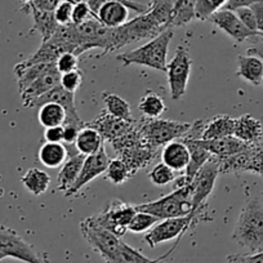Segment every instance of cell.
I'll return each instance as SVG.
<instances>
[{
	"mask_svg": "<svg viewBox=\"0 0 263 263\" xmlns=\"http://www.w3.org/2000/svg\"><path fill=\"white\" fill-rule=\"evenodd\" d=\"M232 239L250 253L263 250V200L253 197L242 206Z\"/></svg>",
	"mask_w": 263,
	"mask_h": 263,
	"instance_id": "obj_1",
	"label": "cell"
},
{
	"mask_svg": "<svg viewBox=\"0 0 263 263\" xmlns=\"http://www.w3.org/2000/svg\"><path fill=\"white\" fill-rule=\"evenodd\" d=\"M173 37V27H168L146 44L123 53V54H118L116 58L123 63V66H146V67L158 70V71L166 72L169 44Z\"/></svg>",
	"mask_w": 263,
	"mask_h": 263,
	"instance_id": "obj_2",
	"label": "cell"
},
{
	"mask_svg": "<svg viewBox=\"0 0 263 263\" xmlns=\"http://www.w3.org/2000/svg\"><path fill=\"white\" fill-rule=\"evenodd\" d=\"M136 209L153 214L159 219L189 216L191 214L192 209V195L190 183L177 186L173 192L159 200L138 204L136 205Z\"/></svg>",
	"mask_w": 263,
	"mask_h": 263,
	"instance_id": "obj_3",
	"label": "cell"
},
{
	"mask_svg": "<svg viewBox=\"0 0 263 263\" xmlns=\"http://www.w3.org/2000/svg\"><path fill=\"white\" fill-rule=\"evenodd\" d=\"M136 125L146 145L153 148L168 145L172 141L181 140L191 128L190 123L166 120V119L160 118H145Z\"/></svg>",
	"mask_w": 263,
	"mask_h": 263,
	"instance_id": "obj_4",
	"label": "cell"
},
{
	"mask_svg": "<svg viewBox=\"0 0 263 263\" xmlns=\"http://www.w3.org/2000/svg\"><path fill=\"white\" fill-rule=\"evenodd\" d=\"M219 174L218 161L214 156H212L205 164L200 168V171L195 174L192 181L190 182L192 195V209L190 216L204 214L206 206V200L213 192L217 177ZM196 222V221H195Z\"/></svg>",
	"mask_w": 263,
	"mask_h": 263,
	"instance_id": "obj_5",
	"label": "cell"
},
{
	"mask_svg": "<svg viewBox=\"0 0 263 263\" xmlns=\"http://www.w3.org/2000/svg\"><path fill=\"white\" fill-rule=\"evenodd\" d=\"M80 232L95 252H97L107 263L118 250L121 237L116 236L110 230L105 229L96 217H88L79 224Z\"/></svg>",
	"mask_w": 263,
	"mask_h": 263,
	"instance_id": "obj_6",
	"label": "cell"
},
{
	"mask_svg": "<svg viewBox=\"0 0 263 263\" xmlns=\"http://www.w3.org/2000/svg\"><path fill=\"white\" fill-rule=\"evenodd\" d=\"M191 67L192 58L190 55L189 48L179 45L176 49L173 58L166 66L168 85L172 100L178 101L186 95L190 74H191Z\"/></svg>",
	"mask_w": 263,
	"mask_h": 263,
	"instance_id": "obj_7",
	"label": "cell"
},
{
	"mask_svg": "<svg viewBox=\"0 0 263 263\" xmlns=\"http://www.w3.org/2000/svg\"><path fill=\"white\" fill-rule=\"evenodd\" d=\"M0 253L25 263H49L45 254L37 252L13 229L0 226Z\"/></svg>",
	"mask_w": 263,
	"mask_h": 263,
	"instance_id": "obj_8",
	"label": "cell"
},
{
	"mask_svg": "<svg viewBox=\"0 0 263 263\" xmlns=\"http://www.w3.org/2000/svg\"><path fill=\"white\" fill-rule=\"evenodd\" d=\"M196 224L197 223L195 222L194 217L190 216V214L184 217L161 219V222H158L153 227V230H150L145 235V241L147 242L150 248H155L161 242L182 239L183 235Z\"/></svg>",
	"mask_w": 263,
	"mask_h": 263,
	"instance_id": "obj_9",
	"label": "cell"
},
{
	"mask_svg": "<svg viewBox=\"0 0 263 263\" xmlns=\"http://www.w3.org/2000/svg\"><path fill=\"white\" fill-rule=\"evenodd\" d=\"M136 213H137L136 205H130L120 200H114L95 217L105 229L110 230L116 236L121 237L128 231L129 223Z\"/></svg>",
	"mask_w": 263,
	"mask_h": 263,
	"instance_id": "obj_10",
	"label": "cell"
},
{
	"mask_svg": "<svg viewBox=\"0 0 263 263\" xmlns=\"http://www.w3.org/2000/svg\"><path fill=\"white\" fill-rule=\"evenodd\" d=\"M108 163H110V158H108L106 148L103 146L98 153L93 154V155L85 156L84 161H83L82 171H80L79 177H78L77 182L74 186L65 192L66 197H72L75 195L79 194L83 190V187L87 186L88 183L100 177L101 174H105L106 169H107Z\"/></svg>",
	"mask_w": 263,
	"mask_h": 263,
	"instance_id": "obj_11",
	"label": "cell"
},
{
	"mask_svg": "<svg viewBox=\"0 0 263 263\" xmlns=\"http://www.w3.org/2000/svg\"><path fill=\"white\" fill-rule=\"evenodd\" d=\"M212 24L216 25L217 27L226 32L231 39H234L236 43H242L245 40L250 39L253 36H258L259 32L250 31L245 25L240 21L237 14L234 11H229V9H218L214 12L211 17L208 18Z\"/></svg>",
	"mask_w": 263,
	"mask_h": 263,
	"instance_id": "obj_12",
	"label": "cell"
},
{
	"mask_svg": "<svg viewBox=\"0 0 263 263\" xmlns=\"http://www.w3.org/2000/svg\"><path fill=\"white\" fill-rule=\"evenodd\" d=\"M47 102H57L61 106H63V108L66 110V123L65 124H74V125L83 126L85 125L84 121L80 119L79 114H78L77 106H75V93L67 92V90L63 89L61 85H57L53 89H50L49 92H47L45 95H43L42 97L37 98L34 103H32L31 107H40L42 105ZM63 124V125H65Z\"/></svg>",
	"mask_w": 263,
	"mask_h": 263,
	"instance_id": "obj_13",
	"label": "cell"
},
{
	"mask_svg": "<svg viewBox=\"0 0 263 263\" xmlns=\"http://www.w3.org/2000/svg\"><path fill=\"white\" fill-rule=\"evenodd\" d=\"M60 80L61 74L57 70V67H55L54 63V65H53L48 71H45L42 77L35 79L31 84L27 85L22 92H20L22 98V103H24L25 107H31L32 103H34L37 98H40L43 95L49 92L50 89H53L54 87L60 85Z\"/></svg>",
	"mask_w": 263,
	"mask_h": 263,
	"instance_id": "obj_14",
	"label": "cell"
},
{
	"mask_svg": "<svg viewBox=\"0 0 263 263\" xmlns=\"http://www.w3.org/2000/svg\"><path fill=\"white\" fill-rule=\"evenodd\" d=\"M88 125L97 129L101 133V136L103 137V140H107L111 142V141H114L115 138L125 135L126 132H129L133 126H135V124H133V121H126L118 118H114V116H111L107 111H103L102 114H100V115H98L92 123L88 124Z\"/></svg>",
	"mask_w": 263,
	"mask_h": 263,
	"instance_id": "obj_15",
	"label": "cell"
},
{
	"mask_svg": "<svg viewBox=\"0 0 263 263\" xmlns=\"http://www.w3.org/2000/svg\"><path fill=\"white\" fill-rule=\"evenodd\" d=\"M201 147L208 150L212 154V156L217 159L227 158V156H232L235 154H239L244 151L249 145L240 141L235 136H230V137L218 138V140H195Z\"/></svg>",
	"mask_w": 263,
	"mask_h": 263,
	"instance_id": "obj_16",
	"label": "cell"
},
{
	"mask_svg": "<svg viewBox=\"0 0 263 263\" xmlns=\"http://www.w3.org/2000/svg\"><path fill=\"white\" fill-rule=\"evenodd\" d=\"M161 163L168 165L172 171H186L190 163V150L183 141H172L164 146L161 151Z\"/></svg>",
	"mask_w": 263,
	"mask_h": 263,
	"instance_id": "obj_17",
	"label": "cell"
},
{
	"mask_svg": "<svg viewBox=\"0 0 263 263\" xmlns=\"http://www.w3.org/2000/svg\"><path fill=\"white\" fill-rule=\"evenodd\" d=\"M179 241H181V240H177L176 245H174L168 253H165V254L161 255V257L155 258V259H151V258L146 257L143 253H141L140 250L132 248L130 245H128L126 242H124L123 240H121L118 250H116L114 257L111 258L107 263H166L165 259L174 252V250H176Z\"/></svg>",
	"mask_w": 263,
	"mask_h": 263,
	"instance_id": "obj_18",
	"label": "cell"
},
{
	"mask_svg": "<svg viewBox=\"0 0 263 263\" xmlns=\"http://www.w3.org/2000/svg\"><path fill=\"white\" fill-rule=\"evenodd\" d=\"M234 136L247 145H253L262 141L263 130L262 124L254 116L241 115L240 118H235Z\"/></svg>",
	"mask_w": 263,
	"mask_h": 263,
	"instance_id": "obj_19",
	"label": "cell"
},
{
	"mask_svg": "<svg viewBox=\"0 0 263 263\" xmlns=\"http://www.w3.org/2000/svg\"><path fill=\"white\" fill-rule=\"evenodd\" d=\"M129 11L130 9L120 2H107L100 7L96 17L103 26L115 29L128 22Z\"/></svg>",
	"mask_w": 263,
	"mask_h": 263,
	"instance_id": "obj_20",
	"label": "cell"
},
{
	"mask_svg": "<svg viewBox=\"0 0 263 263\" xmlns=\"http://www.w3.org/2000/svg\"><path fill=\"white\" fill-rule=\"evenodd\" d=\"M84 159V155L77 153L72 154V155H69V159L62 164L61 171L57 177V184L60 191H69V190L74 186L78 177H79L80 171H82Z\"/></svg>",
	"mask_w": 263,
	"mask_h": 263,
	"instance_id": "obj_21",
	"label": "cell"
},
{
	"mask_svg": "<svg viewBox=\"0 0 263 263\" xmlns=\"http://www.w3.org/2000/svg\"><path fill=\"white\" fill-rule=\"evenodd\" d=\"M236 75L255 87L260 85L263 79V61L255 55H239Z\"/></svg>",
	"mask_w": 263,
	"mask_h": 263,
	"instance_id": "obj_22",
	"label": "cell"
},
{
	"mask_svg": "<svg viewBox=\"0 0 263 263\" xmlns=\"http://www.w3.org/2000/svg\"><path fill=\"white\" fill-rule=\"evenodd\" d=\"M235 118L230 115H217L204 124V130L200 140H218V138L234 136Z\"/></svg>",
	"mask_w": 263,
	"mask_h": 263,
	"instance_id": "obj_23",
	"label": "cell"
},
{
	"mask_svg": "<svg viewBox=\"0 0 263 263\" xmlns=\"http://www.w3.org/2000/svg\"><path fill=\"white\" fill-rule=\"evenodd\" d=\"M27 12H30L34 20V26L30 32H37L42 37V43L52 37L58 27V22L54 18V12H43L34 8L30 4H25Z\"/></svg>",
	"mask_w": 263,
	"mask_h": 263,
	"instance_id": "obj_24",
	"label": "cell"
},
{
	"mask_svg": "<svg viewBox=\"0 0 263 263\" xmlns=\"http://www.w3.org/2000/svg\"><path fill=\"white\" fill-rule=\"evenodd\" d=\"M75 147H77L78 153L82 155H93L103 147V137L97 129L85 124L78 135Z\"/></svg>",
	"mask_w": 263,
	"mask_h": 263,
	"instance_id": "obj_25",
	"label": "cell"
},
{
	"mask_svg": "<svg viewBox=\"0 0 263 263\" xmlns=\"http://www.w3.org/2000/svg\"><path fill=\"white\" fill-rule=\"evenodd\" d=\"M69 156L67 147L62 142H45L39 148L37 158L44 166L50 169H57L62 166Z\"/></svg>",
	"mask_w": 263,
	"mask_h": 263,
	"instance_id": "obj_26",
	"label": "cell"
},
{
	"mask_svg": "<svg viewBox=\"0 0 263 263\" xmlns=\"http://www.w3.org/2000/svg\"><path fill=\"white\" fill-rule=\"evenodd\" d=\"M187 145L190 150V163L184 171V176L190 182L195 177V174L200 171L201 166L212 158V154L204 147H201L195 140H181Z\"/></svg>",
	"mask_w": 263,
	"mask_h": 263,
	"instance_id": "obj_27",
	"label": "cell"
},
{
	"mask_svg": "<svg viewBox=\"0 0 263 263\" xmlns=\"http://www.w3.org/2000/svg\"><path fill=\"white\" fill-rule=\"evenodd\" d=\"M21 182L30 194L40 196L49 189L50 177L47 172L42 171V169L31 168L22 176Z\"/></svg>",
	"mask_w": 263,
	"mask_h": 263,
	"instance_id": "obj_28",
	"label": "cell"
},
{
	"mask_svg": "<svg viewBox=\"0 0 263 263\" xmlns=\"http://www.w3.org/2000/svg\"><path fill=\"white\" fill-rule=\"evenodd\" d=\"M37 120L44 128L61 126L66 123V110L57 102H47L37 111Z\"/></svg>",
	"mask_w": 263,
	"mask_h": 263,
	"instance_id": "obj_29",
	"label": "cell"
},
{
	"mask_svg": "<svg viewBox=\"0 0 263 263\" xmlns=\"http://www.w3.org/2000/svg\"><path fill=\"white\" fill-rule=\"evenodd\" d=\"M196 18V0H176L172 13L171 27H181Z\"/></svg>",
	"mask_w": 263,
	"mask_h": 263,
	"instance_id": "obj_30",
	"label": "cell"
},
{
	"mask_svg": "<svg viewBox=\"0 0 263 263\" xmlns=\"http://www.w3.org/2000/svg\"><path fill=\"white\" fill-rule=\"evenodd\" d=\"M165 102L163 98L153 90H147L138 103V110L147 119L160 118L165 112Z\"/></svg>",
	"mask_w": 263,
	"mask_h": 263,
	"instance_id": "obj_31",
	"label": "cell"
},
{
	"mask_svg": "<svg viewBox=\"0 0 263 263\" xmlns=\"http://www.w3.org/2000/svg\"><path fill=\"white\" fill-rule=\"evenodd\" d=\"M102 100L106 105V111L111 116L121 119V120L133 121L130 105L125 100L119 97L118 95H114V93H103Z\"/></svg>",
	"mask_w": 263,
	"mask_h": 263,
	"instance_id": "obj_32",
	"label": "cell"
},
{
	"mask_svg": "<svg viewBox=\"0 0 263 263\" xmlns=\"http://www.w3.org/2000/svg\"><path fill=\"white\" fill-rule=\"evenodd\" d=\"M133 176L128 164L120 158H116L110 160L107 169L105 172V177L107 181L114 184H123Z\"/></svg>",
	"mask_w": 263,
	"mask_h": 263,
	"instance_id": "obj_33",
	"label": "cell"
},
{
	"mask_svg": "<svg viewBox=\"0 0 263 263\" xmlns=\"http://www.w3.org/2000/svg\"><path fill=\"white\" fill-rule=\"evenodd\" d=\"M159 221L160 219L156 218L153 214L137 211V213L135 214V217L132 218L130 223H129L128 231L135 232V234H141V232H145L147 230L153 229Z\"/></svg>",
	"mask_w": 263,
	"mask_h": 263,
	"instance_id": "obj_34",
	"label": "cell"
},
{
	"mask_svg": "<svg viewBox=\"0 0 263 263\" xmlns=\"http://www.w3.org/2000/svg\"><path fill=\"white\" fill-rule=\"evenodd\" d=\"M148 178H150L151 183L161 187L176 181V174H174V171H172L168 165H165L164 163H160L156 164L151 169L150 173H148Z\"/></svg>",
	"mask_w": 263,
	"mask_h": 263,
	"instance_id": "obj_35",
	"label": "cell"
},
{
	"mask_svg": "<svg viewBox=\"0 0 263 263\" xmlns=\"http://www.w3.org/2000/svg\"><path fill=\"white\" fill-rule=\"evenodd\" d=\"M249 173L258 174L263 178V141L249 145Z\"/></svg>",
	"mask_w": 263,
	"mask_h": 263,
	"instance_id": "obj_36",
	"label": "cell"
},
{
	"mask_svg": "<svg viewBox=\"0 0 263 263\" xmlns=\"http://www.w3.org/2000/svg\"><path fill=\"white\" fill-rule=\"evenodd\" d=\"M227 0H196V20L206 21L214 12L221 9Z\"/></svg>",
	"mask_w": 263,
	"mask_h": 263,
	"instance_id": "obj_37",
	"label": "cell"
},
{
	"mask_svg": "<svg viewBox=\"0 0 263 263\" xmlns=\"http://www.w3.org/2000/svg\"><path fill=\"white\" fill-rule=\"evenodd\" d=\"M107 2H120V3L125 4L130 11L140 14L146 13V12L150 9V7L146 6V4L138 3V2H133V0H88V4H89L90 9H92L93 14L96 16V13H97V11L100 9V7L102 6V4L107 3Z\"/></svg>",
	"mask_w": 263,
	"mask_h": 263,
	"instance_id": "obj_38",
	"label": "cell"
},
{
	"mask_svg": "<svg viewBox=\"0 0 263 263\" xmlns=\"http://www.w3.org/2000/svg\"><path fill=\"white\" fill-rule=\"evenodd\" d=\"M83 83V72L82 70L77 69L72 70L70 72H65V74H61V80L60 85L67 92L75 93L80 88Z\"/></svg>",
	"mask_w": 263,
	"mask_h": 263,
	"instance_id": "obj_39",
	"label": "cell"
},
{
	"mask_svg": "<svg viewBox=\"0 0 263 263\" xmlns=\"http://www.w3.org/2000/svg\"><path fill=\"white\" fill-rule=\"evenodd\" d=\"M78 63H79V57L75 53L65 52L60 54V57L55 61V67L60 71V74L70 72L72 70L78 69Z\"/></svg>",
	"mask_w": 263,
	"mask_h": 263,
	"instance_id": "obj_40",
	"label": "cell"
},
{
	"mask_svg": "<svg viewBox=\"0 0 263 263\" xmlns=\"http://www.w3.org/2000/svg\"><path fill=\"white\" fill-rule=\"evenodd\" d=\"M95 17L92 9H90L88 2H82L79 0L78 3L74 4V8H72V16H71V24L74 25H80L83 22L88 21L89 18Z\"/></svg>",
	"mask_w": 263,
	"mask_h": 263,
	"instance_id": "obj_41",
	"label": "cell"
},
{
	"mask_svg": "<svg viewBox=\"0 0 263 263\" xmlns=\"http://www.w3.org/2000/svg\"><path fill=\"white\" fill-rule=\"evenodd\" d=\"M72 8H74L72 2H60L54 11V18L58 22V25L71 24Z\"/></svg>",
	"mask_w": 263,
	"mask_h": 263,
	"instance_id": "obj_42",
	"label": "cell"
},
{
	"mask_svg": "<svg viewBox=\"0 0 263 263\" xmlns=\"http://www.w3.org/2000/svg\"><path fill=\"white\" fill-rule=\"evenodd\" d=\"M234 12L237 14L240 21L245 25V27H248L250 31L258 32L257 18H255V14L253 12L252 7H244V8H239Z\"/></svg>",
	"mask_w": 263,
	"mask_h": 263,
	"instance_id": "obj_43",
	"label": "cell"
},
{
	"mask_svg": "<svg viewBox=\"0 0 263 263\" xmlns=\"http://www.w3.org/2000/svg\"><path fill=\"white\" fill-rule=\"evenodd\" d=\"M80 129H82L80 126L74 125V124H65L63 125V142L67 145H74Z\"/></svg>",
	"mask_w": 263,
	"mask_h": 263,
	"instance_id": "obj_44",
	"label": "cell"
},
{
	"mask_svg": "<svg viewBox=\"0 0 263 263\" xmlns=\"http://www.w3.org/2000/svg\"><path fill=\"white\" fill-rule=\"evenodd\" d=\"M44 140L45 142H63V125L45 128Z\"/></svg>",
	"mask_w": 263,
	"mask_h": 263,
	"instance_id": "obj_45",
	"label": "cell"
},
{
	"mask_svg": "<svg viewBox=\"0 0 263 263\" xmlns=\"http://www.w3.org/2000/svg\"><path fill=\"white\" fill-rule=\"evenodd\" d=\"M27 4L43 12H54L60 4V0H32Z\"/></svg>",
	"mask_w": 263,
	"mask_h": 263,
	"instance_id": "obj_46",
	"label": "cell"
},
{
	"mask_svg": "<svg viewBox=\"0 0 263 263\" xmlns=\"http://www.w3.org/2000/svg\"><path fill=\"white\" fill-rule=\"evenodd\" d=\"M259 2H262V0H227L226 4L222 8L229 9V11H236V9L244 8V7H252Z\"/></svg>",
	"mask_w": 263,
	"mask_h": 263,
	"instance_id": "obj_47",
	"label": "cell"
},
{
	"mask_svg": "<svg viewBox=\"0 0 263 263\" xmlns=\"http://www.w3.org/2000/svg\"><path fill=\"white\" fill-rule=\"evenodd\" d=\"M252 9L255 14V18H257L258 32H263V0L252 6Z\"/></svg>",
	"mask_w": 263,
	"mask_h": 263,
	"instance_id": "obj_48",
	"label": "cell"
},
{
	"mask_svg": "<svg viewBox=\"0 0 263 263\" xmlns=\"http://www.w3.org/2000/svg\"><path fill=\"white\" fill-rule=\"evenodd\" d=\"M241 263H263V250L249 254H241Z\"/></svg>",
	"mask_w": 263,
	"mask_h": 263,
	"instance_id": "obj_49",
	"label": "cell"
},
{
	"mask_svg": "<svg viewBox=\"0 0 263 263\" xmlns=\"http://www.w3.org/2000/svg\"><path fill=\"white\" fill-rule=\"evenodd\" d=\"M247 54L255 55V57H258L259 60L263 61V42L255 43L254 45H252V47L248 48Z\"/></svg>",
	"mask_w": 263,
	"mask_h": 263,
	"instance_id": "obj_50",
	"label": "cell"
},
{
	"mask_svg": "<svg viewBox=\"0 0 263 263\" xmlns=\"http://www.w3.org/2000/svg\"><path fill=\"white\" fill-rule=\"evenodd\" d=\"M227 263H241V254H231L227 257Z\"/></svg>",
	"mask_w": 263,
	"mask_h": 263,
	"instance_id": "obj_51",
	"label": "cell"
},
{
	"mask_svg": "<svg viewBox=\"0 0 263 263\" xmlns=\"http://www.w3.org/2000/svg\"><path fill=\"white\" fill-rule=\"evenodd\" d=\"M159 2H161V0H153V2H151V4H150V7L155 6V4H158Z\"/></svg>",
	"mask_w": 263,
	"mask_h": 263,
	"instance_id": "obj_52",
	"label": "cell"
},
{
	"mask_svg": "<svg viewBox=\"0 0 263 263\" xmlns=\"http://www.w3.org/2000/svg\"><path fill=\"white\" fill-rule=\"evenodd\" d=\"M60 2H72V3H78V2H79V0H60Z\"/></svg>",
	"mask_w": 263,
	"mask_h": 263,
	"instance_id": "obj_53",
	"label": "cell"
},
{
	"mask_svg": "<svg viewBox=\"0 0 263 263\" xmlns=\"http://www.w3.org/2000/svg\"><path fill=\"white\" fill-rule=\"evenodd\" d=\"M4 258H6V255H4V254H2V253H0V262H2V260H3Z\"/></svg>",
	"mask_w": 263,
	"mask_h": 263,
	"instance_id": "obj_54",
	"label": "cell"
},
{
	"mask_svg": "<svg viewBox=\"0 0 263 263\" xmlns=\"http://www.w3.org/2000/svg\"><path fill=\"white\" fill-rule=\"evenodd\" d=\"M30 2H32V0H22V3H24V4L30 3Z\"/></svg>",
	"mask_w": 263,
	"mask_h": 263,
	"instance_id": "obj_55",
	"label": "cell"
},
{
	"mask_svg": "<svg viewBox=\"0 0 263 263\" xmlns=\"http://www.w3.org/2000/svg\"><path fill=\"white\" fill-rule=\"evenodd\" d=\"M258 36H259L260 39H262V42H263V32H259V34H258Z\"/></svg>",
	"mask_w": 263,
	"mask_h": 263,
	"instance_id": "obj_56",
	"label": "cell"
},
{
	"mask_svg": "<svg viewBox=\"0 0 263 263\" xmlns=\"http://www.w3.org/2000/svg\"><path fill=\"white\" fill-rule=\"evenodd\" d=\"M262 83H263V79H262Z\"/></svg>",
	"mask_w": 263,
	"mask_h": 263,
	"instance_id": "obj_57",
	"label": "cell"
}]
</instances>
